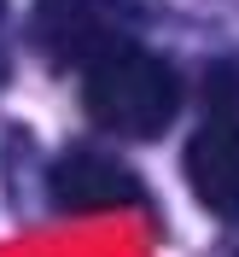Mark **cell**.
<instances>
[{"mask_svg": "<svg viewBox=\"0 0 239 257\" xmlns=\"http://www.w3.org/2000/svg\"><path fill=\"white\" fill-rule=\"evenodd\" d=\"M82 99L99 128L123 141H158L181 111V76L140 41H117L94 64H82Z\"/></svg>", "mask_w": 239, "mask_h": 257, "instance_id": "obj_1", "label": "cell"}, {"mask_svg": "<svg viewBox=\"0 0 239 257\" xmlns=\"http://www.w3.org/2000/svg\"><path fill=\"white\" fill-rule=\"evenodd\" d=\"M35 35L47 41L59 64H94L123 35V0H41L35 6Z\"/></svg>", "mask_w": 239, "mask_h": 257, "instance_id": "obj_2", "label": "cell"}, {"mask_svg": "<svg viewBox=\"0 0 239 257\" xmlns=\"http://www.w3.org/2000/svg\"><path fill=\"white\" fill-rule=\"evenodd\" d=\"M47 193L59 210H117V205H140V181L128 176L117 158H105V152H88V146H76V152H64L59 164H53L47 176Z\"/></svg>", "mask_w": 239, "mask_h": 257, "instance_id": "obj_3", "label": "cell"}, {"mask_svg": "<svg viewBox=\"0 0 239 257\" xmlns=\"http://www.w3.org/2000/svg\"><path fill=\"white\" fill-rule=\"evenodd\" d=\"M187 181L204 210L239 216V117H210L187 141Z\"/></svg>", "mask_w": 239, "mask_h": 257, "instance_id": "obj_4", "label": "cell"}]
</instances>
